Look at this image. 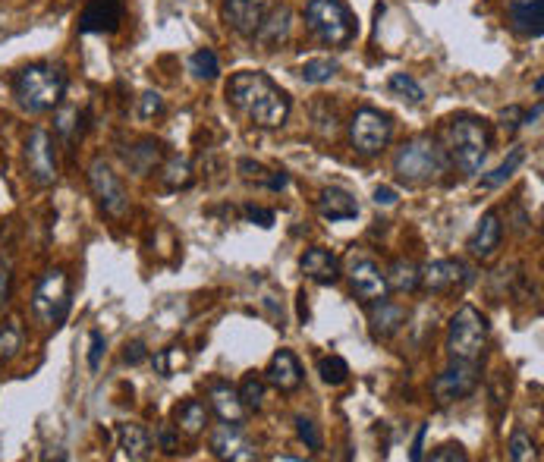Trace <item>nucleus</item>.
<instances>
[{
  "instance_id": "1",
  "label": "nucleus",
  "mask_w": 544,
  "mask_h": 462,
  "mask_svg": "<svg viewBox=\"0 0 544 462\" xmlns=\"http://www.w3.org/2000/svg\"><path fill=\"white\" fill-rule=\"evenodd\" d=\"M227 104L261 129H280L290 117V95L265 73H233L227 82Z\"/></svg>"
},
{
  "instance_id": "2",
  "label": "nucleus",
  "mask_w": 544,
  "mask_h": 462,
  "mask_svg": "<svg viewBox=\"0 0 544 462\" xmlns=\"http://www.w3.org/2000/svg\"><path fill=\"white\" fill-rule=\"evenodd\" d=\"M441 139H444L447 161L456 170L466 173V176L482 170V164L488 158V148H491V129L482 117L460 114V117L447 120Z\"/></svg>"
},
{
  "instance_id": "3",
  "label": "nucleus",
  "mask_w": 544,
  "mask_h": 462,
  "mask_svg": "<svg viewBox=\"0 0 544 462\" xmlns=\"http://www.w3.org/2000/svg\"><path fill=\"white\" fill-rule=\"evenodd\" d=\"M67 95V73L54 63H29L13 76V98L26 114H48Z\"/></svg>"
},
{
  "instance_id": "4",
  "label": "nucleus",
  "mask_w": 544,
  "mask_h": 462,
  "mask_svg": "<svg viewBox=\"0 0 544 462\" xmlns=\"http://www.w3.org/2000/svg\"><path fill=\"white\" fill-rule=\"evenodd\" d=\"M306 29L324 48H350L359 35L356 13L343 0H309L306 4Z\"/></svg>"
},
{
  "instance_id": "5",
  "label": "nucleus",
  "mask_w": 544,
  "mask_h": 462,
  "mask_svg": "<svg viewBox=\"0 0 544 462\" xmlns=\"http://www.w3.org/2000/svg\"><path fill=\"white\" fill-rule=\"evenodd\" d=\"M447 167H450L447 151L441 148L438 139H431V136L409 139L394 158V173L400 176L403 183H412V186L441 180V176L447 173Z\"/></svg>"
},
{
  "instance_id": "6",
  "label": "nucleus",
  "mask_w": 544,
  "mask_h": 462,
  "mask_svg": "<svg viewBox=\"0 0 544 462\" xmlns=\"http://www.w3.org/2000/svg\"><path fill=\"white\" fill-rule=\"evenodd\" d=\"M488 346V321L475 305H460L447 324V352L450 359L478 362Z\"/></svg>"
},
{
  "instance_id": "7",
  "label": "nucleus",
  "mask_w": 544,
  "mask_h": 462,
  "mask_svg": "<svg viewBox=\"0 0 544 462\" xmlns=\"http://www.w3.org/2000/svg\"><path fill=\"white\" fill-rule=\"evenodd\" d=\"M73 308V290H70V277L63 274L60 268L41 274V280L35 283L32 290V312L35 318L45 324V327H60L67 321Z\"/></svg>"
},
{
  "instance_id": "8",
  "label": "nucleus",
  "mask_w": 544,
  "mask_h": 462,
  "mask_svg": "<svg viewBox=\"0 0 544 462\" xmlns=\"http://www.w3.org/2000/svg\"><path fill=\"white\" fill-rule=\"evenodd\" d=\"M390 139H394V120L375 107H359L350 120V145L362 158H375L381 154Z\"/></svg>"
},
{
  "instance_id": "9",
  "label": "nucleus",
  "mask_w": 544,
  "mask_h": 462,
  "mask_svg": "<svg viewBox=\"0 0 544 462\" xmlns=\"http://www.w3.org/2000/svg\"><path fill=\"white\" fill-rule=\"evenodd\" d=\"M478 381H482V374H478L475 362L453 359V365L444 368L438 378H434L431 393H434V400H438V406H450V403H460V400H466V396H472Z\"/></svg>"
},
{
  "instance_id": "10",
  "label": "nucleus",
  "mask_w": 544,
  "mask_h": 462,
  "mask_svg": "<svg viewBox=\"0 0 544 462\" xmlns=\"http://www.w3.org/2000/svg\"><path fill=\"white\" fill-rule=\"evenodd\" d=\"M89 186L98 198V205L107 217H123L129 211V195L120 183V176L111 170L107 161H92L89 164Z\"/></svg>"
},
{
  "instance_id": "11",
  "label": "nucleus",
  "mask_w": 544,
  "mask_h": 462,
  "mask_svg": "<svg viewBox=\"0 0 544 462\" xmlns=\"http://www.w3.org/2000/svg\"><path fill=\"white\" fill-rule=\"evenodd\" d=\"M472 283V271L460 258H441V261H431L425 268H419V290L428 293H453V290H463V286Z\"/></svg>"
},
{
  "instance_id": "12",
  "label": "nucleus",
  "mask_w": 544,
  "mask_h": 462,
  "mask_svg": "<svg viewBox=\"0 0 544 462\" xmlns=\"http://www.w3.org/2000/svg\"><path fill=\"white\" fill-rule=\"evenodd\" d=\"M26 167L38 186H51L57 180V151L48 129H32L26 139Z\"/></svg>"
},
{
  "instance_id": "13",
  "label": "nucleus",
  "mask_w": 544,
  "mask_h": 462,
  "mask_svg": "<svg viewBox=\"0 0 544 462\" xmlns=\"http://www.w3.org/2000/svg\"><path fill=\"white\" fill-rule=\"evenodd\" d=\"M274 7H277V0H224L221 16L236 35L255 38V32L261 29V22L268 19V13Z\"/></svg>"
},
{
  "instance_id": "14",
  "label": "nucleus",
  "mask_w": 544,
  "mask_h": 462,
  "mask_svg": "<svg viewBox=\"0 0 544 462\" xmlns=\"http://www.w3.org/2000/svg\"><path fill=\"white\" fill-rule=\"evenodd\" d=\"M346 277H350L353 293L362 302H375V299H384L390 293L384 271L378 268V261L368 258V255H353L350 264H346Z\"/></svg>"
},
{
  "instance_id": "15",
  "label": "nucleus",
  "mask_w": 544,
  "mask_h": 462,
  "mask_svg": "<svg viewBox=\"0 0 544 462\" xmlns=\"http://www.w3.org/2000/svg\"><path fill=\"white\" fill-rule=\"evenodd\" d=\"M123 22V0H92L79 16V32L85 35H111Z\"/></svg>"
},
{
  "instance_id": "16",
  "label": "nucleus",
  "mask_w": 544,
  "mask_h": 462,
  "mask_svg": "<svg viewBox=\"0 0 544 462\" xmlns=\"http://www.w3.org/2000/svg\"><path fill=\"white\" fill-rule=\"evenodd\" d=\"M208 447H211V453L217 459H233V462L258 459V453L246 444V437H243V431H239V425H230V422H221L217 428H211Z\"/></svg>"
},
{
  "instance_id": "17",
  "label": "nucleus",
  "mask_w": 544,
  "mask_h": 462,
  "mask_svg": "<svg viewBox=\"0 0 544 462\" xmlns=\"http://www.w3.org/2000/svg\"><path fill=\"white\" fill-rule=\"evenodd\" d=\"M500 242H504V224H500V211L491 208V211L482 214V220H478V227H475V233H472V239H469V246H466V249H469L475 258L488 261V258L500 249Z\"/></svg>"
},
{
  "instance_id": "18",
  "label": "nucleus",
  "mask_w": 544,
  "mask_h": 462,
  "mask_svg": "<svg viewBox=\"0 0 544 462\" xmlns=\"http://www.w3.org/2000/svg\"><path fill=\"white\" fill-rule=\"evenodd\" d=\"M265 381L271 387H277L280 393H293V390L302 387V365H299V359L293 356L290 349L274 352V359L265 368Z\"/></svg>"
},
{
  "instance_id": "19",
  "label": "nucleus",
  "mask_w": 544,
  "mask_h": 462,
  "mask_svg": "<svg viewBox=\"0 0 544 462\" xmlns=\"http://www.w3.org/2000/svg\"><path fill=\"white\" fill-rule=\"evenodd\" d=\"M208 400H211V409L217 412L221 422H230V425L246 422V406H243V400H239V390L230 387V381H211Z\"/></svg>"
},
{
  "instance_id": "20",
  "label": "nucleus",
  "mask_w": 544,
  "mask_h": 462,
  "mask_svg": "<svg viewBox=\"0 0 544 462\" xmlns=\"http://www.w3.org/2000/svg\"><path fill=\"white\" fill-rule=\"evenodd\" d=\"M507 16H510V26L519 35L541 38V32H544V4L541 0H510Z\"/></svg>"
},
{
  "instance_id": "21",
  "label": "nucleus",
  "mask_w": 544,
  "mask_h": 462,
  "mask_svg": "<svg viewBox=\"0 0 544 462\" xmlns=\"http://www.w3.org/2000/svg\"><path fill=\"white\" fill-rule=\"evenodd\" d=\"M299 268H302V274H306L309 280H315V283H337L340 280V261H337V255L328 252V249H321V246H312V249L302 252Z\"/></svg>"
},
{
  "instance_id": "22",
  "label": "nucleus",
  "mask_w": 544,
  "mask_h": 462,
  "mask_svg": "<svg viewBox=\"0 0 544 462\" xmlns=\"http://www.w3.org/2000/svg\"><path fill=\"white\" fill-rule=\"evenodd\" d=\"M290 29H293V13H290V7H274L268 13V19L261 22V29L255 32L252 41H258L265 51H274V48H280V44L290 38Z\"/></svg>"
},
{
  "instance_id": "23",
  "label": "nucleus",
  "mask_w": 544,
  "mask_h": 462,
  "mask_svg": "<svg viewBox=\"0 0 544 462\" xmlns=\"http://www.w3.org/2000/svg\"><path fill=\"white\" fill-rule=\"evenodd\" d=\"M403 324H406V308H403V305L390 302L387 296L372 302V334H375L378 340L394 337Z\"/></svg>"
},
{
  "instance_id": "24",
  "label": "nucleus",
  "mask_w": 544,
  "mask_h": 462,
  "mask_svg": "<svg viewBox=\"0 0 544 462\" xmlns=\"http://www.w3.org/2000/svg\"><path fill=\"white\" fill-rule=\"evenodd\" d=\"M318 214L324 220H331V224H337V220H353L359 214V202L346 189H324L318 195Z\"/></svg>"
},
{
  "instance_id": "25",
  "label": "nucleus",
  "mask_w": 544,
  "mask_h": 462,
  "mask_svg": "<svg viewBox=\"0 0 544 462\" xmlns=\"http://www.w3.org/2000/svg\"><path fill=\"white\" fill-rule=\"evenodd\" d=\"M117 444H120L123 456H129V459H148L151 456V434L142 425H133V422L117 425Z\"/></svg>"
},
{
  "instance_id": "26",
  "label": "nucleus",
  "mask_w": 544,
  "mask_h": 462,
  "mask_svg": "<svg viewBox=\"0 0 544 462\" xmlns=\"http://www.w3.org/2000/svg\"><path fill=\"white\" fill-rule=\"evenodd\" d=\"M173 428L189 434V437H199L205 428H208V406L202 400H186L177 406V412H173Z\"/></svg>"
},
{
  "instance_id": "27",
  "label": "nucleus",
  "mask_w": 544,
  "mask_h": 462,
  "mask_svg": "<svg viewBox=\"0 0 544 462\" xmlns=\"http://www.w3.org/2000/svg\"><path fill=\"white\" fill-rule=\"evenodd\" d=\"M384 277H387V290H394V293H416L419 290V264L409 261V258H397Z\"/></svg>"
},
{
  "instance_id": "28",
  "label": "nucleus",
  "mask_w": 544,
  "mask_h": 462,
  "mask_svg": "<svg viewBox=\"0 0 544 462\" xmlns=\"http://www.w3.org/2000/svg\"><path fill=\"white\" fill-rule=\"evenodd\" d=\"M161 154H164V148H161V142H151V139H142L136 148H129L126 151V164L133 167L139 176H145V173H151L158 167V161H161Z\"/></svg>"
},
{
  "instance_id": "29",
  "label": "nucleus",
  "mask_w": 544,
  "mask_h": 462,
  "mask_svg": "<svg viewBox=\"0 0 544 462\" xmlns=\"http://www.w3.org/2000/svg\"><path fill=\"white\" fill-rule=\"evenodd\" d=\"M340 73V63L334 57H312L299 66V79L306 85H324Z\"/></svg>"
},
{
  "instance_id": "30",
  "label": "nucleus",
  "mask_w": 544,
  "mask_h": 462,
  "mask_svg": "<svg viewBox=\"0 0 544 462\" xmlns=\"http://www.w3.org/2000/svg\"><path fill=\"white\" fill-rule=\"evenodd\" d=\"M189 73L202 82H214L221 76V60H217V54L211 48H199L189 57Z\"/></svg>"
},
{
  "instance_id": "31",
  "label": "nucleus",
  "mask_w": 544,
  "mask_h": 462,
  "mask_svg": "<svg viewBox=\"0 0 544 462\" xmlns=\"http://www.w3.org/2000/svg\"><path fill=\"white\" fill-rule=\"evenodd\" d=\"M19 349H23V327H19V321H4L0 324V365L13 362Z\"/></svg>"
},
{
  "instance_id": "32",
  "label": "nucleus",
  "mask_w": 544,
  "mask_h": 462,
  "mask_svg": "<svg viewBox=\"0 0 544 462\" xmlns=\"http://www.w3.org/2000/svg\"><path fill=\"white\" fill-rule=\"evenodd\" d=\"M526 161V154H522L519 148L516 151H510V158L504 161V164H497L488 176H482V189H497V186H504L510 176L519 170V164Z\"/></svg>"
},
{
  "instance_id": "33",
  "label": "nucleus",
  "mask_w": 544,
  "mask_h": 462,
  "mask_svg": "<svg viewBox=\"0 0 544 462\" xmlns=\"http://www.w3.org/2000/svg\"><path fill=\"white\" fill-rule=\"evenodd\" d=\"M387 85H390V92H394L397 98H403V101H409V104H422L425 101V88L409 73H394Z\"/></svg>"
},
{
  "instance_id": "34",
  "label": "nucleus",
  "mask_w": 544,
  "mask_h": 462,
  "mask_svg": "<svg viewBox=\"0 0 544 462\" xmlns=\"http://www.w3.org/2000/svg\"><path fill=\"white\" fill-rule=\"evenodd\" d=\"M318 374H321V381L324 384H331V387H340L350 381V365H346L343 356H324L318 362Z\"/></svg>"
},
{
  "instance_id": "35",
  "label": "nucleus",
  "mask_w": 544,
  "mask_h": 462,
  "mask_svg": "<svg viewBox=\"0 0 544 462\" xmlns=\"http://www.w3.org/2000/svg\"><path fill=\"white\" fill-rule=\"evenodd\" d=\"M82 117H85V114H82L79 107H67V110H60V114H57L54 129H57L67 142H76V139H82Z\"/></svg>"
},
{
  "instance_id": "36",
  "label": "nucleus",
  "mask_w": 544,
  "mask_h": 462,
  "mask_svg": "<svg viewBox=\"0 0 544 462\" xmlns=\"http://www.w3.org/2000/svg\"><path fill=\"white\" fill-rule=\"evenodd\" d=\"M164 183L167 189H180V186H189L192 183V167L186 158H170L167 167H164Z\"/></svg>"
},
{
  "instance_id": "37",
  "label": "nucleus",
  "mask_w": 544,
  "mask_h": 462,
  "mask_svg": "<svg viewBox=\"0 0 544 462\" xmlns=\"http://www.w3.org/2000/svg\"><path fill=\"white\" fill-rule=\"evenodd\" d=\"M239 390V400H243V406L246 409H261V400H265V384H261L255 374H246L243 378V384L236 387Z\"/></svg>"
},
{
  "instance_id": "38",
  "label": "nucleus",
  "mask_w": 544,
  "mask_h": 462,
  "mask_svg": "<svg viewBox=\"0 0 544 462\" xmlns=\"http://www.w3.org/2000/svg\"><path fill=\"white\" fill-rule=\"evenodd\" d=\"M510 459L513 462H532V459H538V447H535V440L526 431H516L510 437Z\"/></svg>"
},
{
  "instance_id": "39",
  "label": "nucleus",
  "mask_w": 544,
  "mask_h": 462,
  "mask_svg": "<svg viewBox=\"0 0 544 462\" xmlns=\"http://www.w3.org/2000/svg\"><path fill=\"white\" fill-rule=\"evenodd\" d=\"M296 434H299V440H302V444H306L309 450H321V447H324L318 425L312 422V418H306V415H299V418H296Z\"/></svg>"
},
{
  "instance_id": "40",
  "label": "nucleus",
  "mask_w": 544,
  "mask_h": 462,
  "mask_svg": "<svg viewBox=\"0 0 544 462\" xmlns=\"http://www.w3.org/2000/svg\"><path fill=\"white\" fill-rule=\"evenodd\" d=\"M180 365H186V356H183V349H177V346L161 349L158 356H155V368L164 374V378H170L173 368H180Z\"/></svg>"
},
{
  "instance_id": "41",
  "label": "nucleus",
  "mask_w": 544,
  "mask_h": 462,
  "mask_svg": "<svg viewBox=\"0 0 544 462\" xmlns=\"http://www.w3.org/2000/svg\"><path fill=\"white\" fill-rule=\"evenodd\" d=\"M10 290H13V268L10 261L0 255V312H4L10 302Z\"/></svg>"
},
{
  "instance_id": "42",
  "label": "nucleus",
  "mask_w": 544,
  "mask_h": 462,
  "mask_svg": "<svg viewBox=\"0 0 544 462\" xmlns=\"http://www.w3.org/2000/svg\"><path fill=\"white\" fill-rule=\"evenodd\" d=\"M89 343H92V349H89V371H98V368H101V359H104V352H107V340H104L101 330H92V334H89Z\"/></svg>"
},
{
  "instance_id": "43",
  "label": "nucleus",
  "mask_w": 544,
  "mask_h": 462,
  "mask_svg": "<svg viewBox=\"0 0 544 462\" xmlns=\"http://www.w3.org/2000/svg\"><path fill=\"white\" fill-rule=\"evenodd\" d=\"M469 453L460 444H444L438 450H431V462H466Z\"/></svg>"
},
{
  "instance_id": "44",
  "label": "nucleus",
  "mask_w": 544,
  "mask_h": 462,
  "mask_svg": "<svg viewBox=\"0 0 544 462\" xmlns=\"http://www.w3.org/2000/svg\"><path fill=\"white\" fill-rule=\"evenodd\" d=\"M161 110H164V98H161L158 92H145V95L139 98V114H142L145 120L158 117Z\"/></svg>"
},
{
  "instance_id": "45",
  "label": "nucleus",
  "mask_w": 544,
  "mask_h": 462,
  "mask_svg": "<svg viewBox=\"0 0 544 462\" xmlns=\"http://www.w3.org/2000/svg\"><path fill=\"white\" fill-rule=\"evenodd\" d=\"M243 214H246V220H249V224H258V227H274V211L271 208H258V205H246L243 208Z\"/></svg>"
},
{
  "instance_id": "46",
  "label": "nucleus",
  "mask_w": 544,
  "mask_h": 462,
  "mask_svg": "<svg viewBox=\"0 0 544 462\" xmlns=\"http://www.w3.org/2000/svg\"><path fill=\"white\" fill-rule=\"evenodd\" d=\"M239 173H243L246 180H258L261 186H265V176H268V170L255 161H239Z\"/></svg>"
},
{
  "instance_id": "47",
  "label": "nucleus",
  "mask_w": 544,
  "mask_h": 462,
  "mask_svg": "<svg viewBox=\"0 0 544 462\" xmlns=\"http://www.w3.org/2000/svg\"><path fill=\"white\" fill-rule=\"evenodd\" d=\"M265 186H268L271 192L287 189V186H290V173H287V170H268V176H265Z\"/></svg>"
},
{
  "instance_id": "48",
  "label": "nucleus",
  "mask_w": 544,
  "mask_h": 462,
  "mask_svg": "<svg viewBox=\"0 0 544 462\" xmlns=\"http://www.w3.org/2000/svg\"><path fill=\"white\" fill-rule=\"evenodd\" d=\"M397 189H390V186H378L375 189V205H381V208H394L397 205Z\"/></svg>"
},
{
  "instance_id": "49",
  "label": "nucleus",
  "mask_w": 544,
  "mask_h": 462,
  "mask_svg": "<svg viewBox=\"0 0 544 462\" xmlns=\"http://www.w3.org/2000/svg\"><path fill=\"white\" fill-rule=\"evenodd\" d=\"M425 434H428V425H419L416 440H412V450H409V459H412V462H419V459L425 456Z\"/></svg>"
},
{
  "instance_id": "50",
  "label": "nucleus",
  "mask_w": 544,
  "mask_h": 462,
  "mask_svg": "<svg viewBox=\"0 0 544 462\" xmlns=\"http://www.w3.org/2000/svg\"><path fill=\"white\" fill-rule=\"evenodd\" d=\"M158 444H161L167 453L177 450V437H173V425H161V428H158Z\"/></svg>"
},
{
  "instance_id": "51",
  "label": "nucleus",
  "mask_w": 544,
  "mask_h": 462,
  "mask_svg": "<svg viewBox=\"0 0 544 462\" xmlns=\"http://www.w3.org/2000/svg\"><path fill=\"white\" fill-rule=\"evenodd\" d=\"M145 356H148V352H145V346H142V343H129V346H126V352H123V359H126L129 365L145 362Z\"/></svg>"
},
{
  "instance_id": "52",
  "label": "nucleus",
  "mask_w": 544,
  "mask_h": 462,
  "mask_svg": "<svg viewBox=\"0 0 544 462\" xmlns=\"http://www.w3.org/2000/svg\"><path fill=\"white\" fill-rule=\"evenodd\" d=\"M500 120H504V126H507L510 132H516V129L522 126V110H519V107H507L504 114H500Z\"/></svg>"
},
{
  "instance_id": "53",
  "label": "nucleus",
  "mask_w": 544,
  "mask_h": 462,
  "mask_svg": "<svg viewBox=\"0 0 544 462\" xmlns=\"http://www.w3.org/2000/svg\"><path fill=\"white\" fill-rule=\"evenodd\" d=\"M541 92H544V76L535 79V95H541Z\"/></svg>"
}]
</instances>
